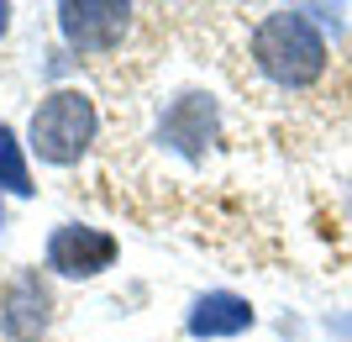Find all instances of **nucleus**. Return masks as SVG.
I'll list each match as a JSON object with an SVG mask.
<instances>
[{"label": "nucleus", "instance_id": "6e6552de", "mask_svg": "<svg viewBox=\"0 0 352 342\" xmlns=\"http://www.w3.org/2000/svg\"><path fill=\"white\" fill-rule=\"evenodd\" d=\"M0 184L11 195H32V174H27V158H21V142H16L11 127H0Z\"/></svg>", "mask_w": 352, "mask_h": 342}, {"label": "nucleus", "instance_id": "7ed1b4c3", "mask_svg": "<svg viewBox=\"0 0 352 342\" xmlns=\"http://www.w3.org/2000/svg\"><path fill=\"white\" fill-rule=\"evenodd\" d=\"M58 27H63V43L79 47V53H111V47H121V37L132 27V6H121V0H69V6H58Z\"/></svg>", "mask_w": 352, "mask_h": 342}, {"label": "nucleus", "instance_id": "f03ea898", "mask_svg": "<svg viewBox=\"0 0 352 342\" xmlns=\"http://www.w3.org/2000/svg\"><path fill=\"white\" fill-rule=\"evenodd\" d=\"M95 142V100L85 89H53L37 100L32 111V127H27V148L43 158V164H79Z\"/></svg>", "mask_w": 352, "mask_h": 342}, {"label": "nucleus", "instance_id": "39448f33", "mask_svg": "<svg viewBox=\"0 0 352 342\" xmlns=\"http://www.w3.org/2000/svg\"><path fill=\"white\" fill-rule=\"evenodd\" d=\"M158 137L184 158H206V148L216 142V105L210 95H179L158 121Z\"/></svg>", "mask_w": 352, "mask_h": 342}, {"label": "nucleus", "instance_id": "423d86ee", "mask_svg": "<svg viewBox=\"0 0 352 342\" xmlns=\"http://www.w3.org/2000/svg\"><path fill=\"white\" fill-rule=\"evenodd\" d=\"M47 311H53V300H47V284L37 274H21V279L6 290V311H0V327L11 342H37L47 332Z\"/></svg>", "mask_w": 352, "mask_h": 342}, {"label": "nucleus", "instance_id": "1a4fd4ad", "mask_svg": "<svg viewBox=\"0 0 352 342\" xmlns=\"http://www.w3.org/2000/svg\"><path fill=\"white\" fill-rule=\"evenodd\" d=\"M11 27V6H0V32Z\"/></svg>", "mask_w": 352, "mask_h": 342}, {"label": "nucleus", "instance_id": "20e7f679", "mask_svg": "<svg viewBox=\"0 0 352 342\" xmlns=\"http://www.w3.org/2000/svg\"><path fill=\"white\" fill-rule=\"evenodd\" d=\"M116 264V237L100 232V226H58L53 237H47V268L63 274V279H95L105 268Z\"/></svg>", "mask_w": 352, "mask_h": 342}, {"label": "nucleus", "instance_id": "0eeeda50", "mask_svg": "<svg viewBox=\"0 0 352 342\" xmlns=\"http://www.w3.org/2000/svg\"><path fill=\"white\" fill-rule=\"evenodd\" d=\"M248 327H252V306L242 295H232V290H210V295L195 300V311H190V337H200V342L236 337Z\"/></svg>", "mask_w": 352, "mask_h": 342}, {"label": "nucleus", "instance_id": "f257e3e1", "mask_svg": "<svg viewBox=\"0 0 352 342\" xmlns=\"http://www.w3.org/2000/svg\"><path fill=\"white\" fill-rule=\"evenodd\" d=\"M252 63L274 85L305 89L326 74V37L310 27L300 11H268L252 27Z\"/></svg>", "mask_w": 352, "mask_h": 342}]
</instances>
